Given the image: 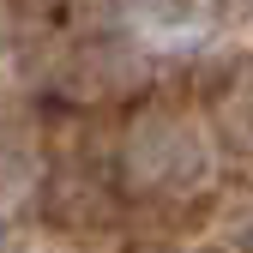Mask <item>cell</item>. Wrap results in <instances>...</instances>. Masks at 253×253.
Masks as SVG:
<instances>
[{"instance_id": "6da1fadb", "label": "cell", "mask_w": 253, "mask_h": 253, "mask_svg": "<svg viewBox=\"0 0 253 253\" xmlns=\"http://www.w3.org/2000/svg\"><path fill=\"white\" fill-rule=\"evenodd\" d=\"M126 169L151 187H181V181L199 175V145L181 121H145L126 139Z\"/></svg>"}, {"instance_id": "7a4b0ae2", "label": "cell", "mask_w": 253, "mask_h": 253, "mask_svg": "<svg viewBox=\"0 0 253 253\" xmlns=\"http://www.w3.org/2000/svg\"><path fill=\"white\" fill-rule=\"evenodd\" d=\"M223 126H229V145L253 157V79H247V84L235 90V97H229V109H223Z\"/></svg>"}]
</instances>
